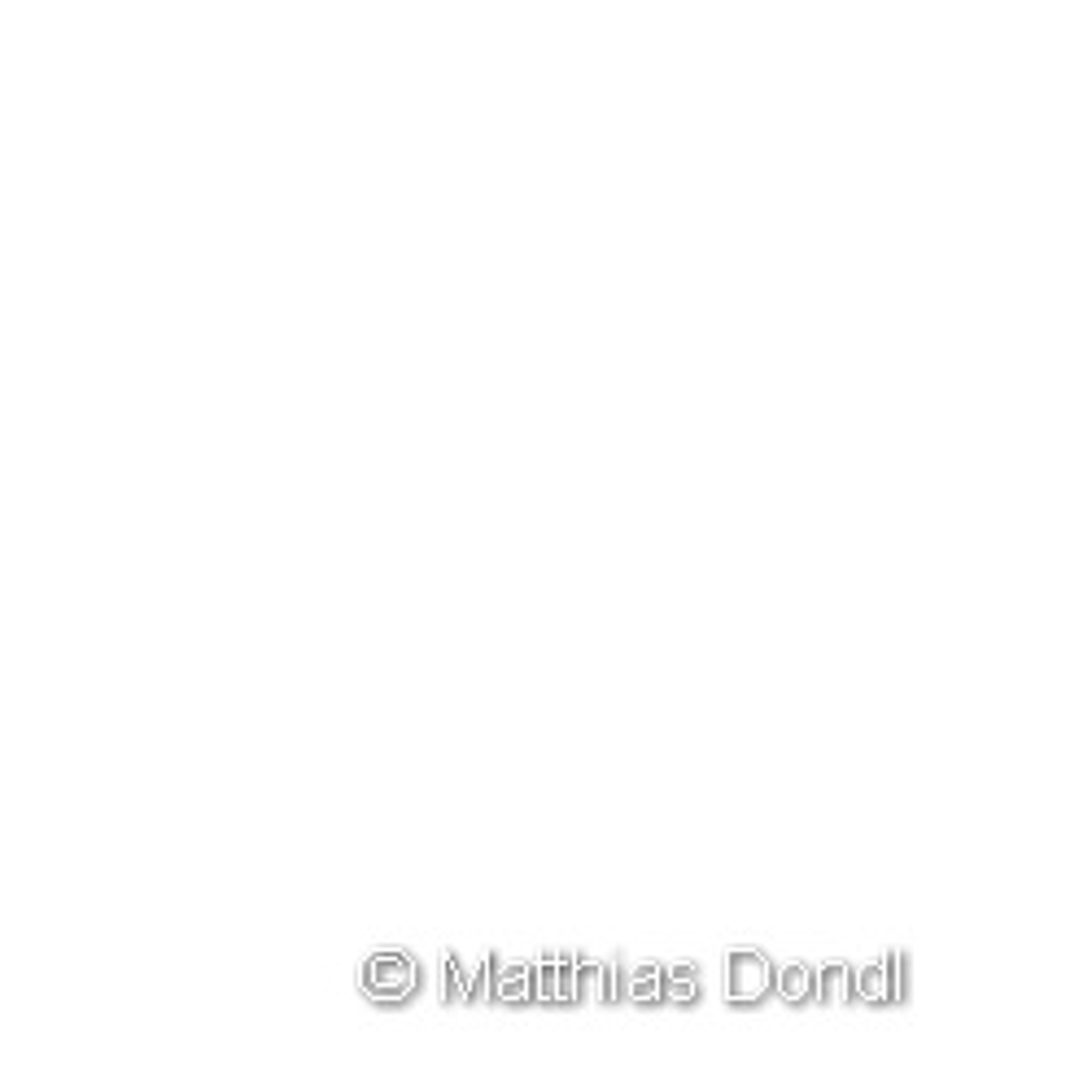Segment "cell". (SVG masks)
Here are the masks:
<instances>
[{
  "label": "cell",
  "mask_w": 1092,
  "mask_h": 1092,
  "mask_svg": "<svg viewBox=\"0 0 1092 1092\" xmlns=\"http://www.w3.org/2000/svg\"><path fill=\"white\" fill-rule=\"evenodd\" d=\"M442 996L451 1005H464L468 1001V975H464V962L455 953L442 957Z\"/></svg>",
  "instance_id": "8"
},
{
  "label": "cell",
  "mask_w": 1092,
  "mask_h": 1092,
  "mask_svg": "<svg viewBox=\"0 0 1092 1092\" xmlns=\"http://www.w3.org/2000/svg\"><path fill=\"white\" fill-rule=\"evenodd\" d=\"M664 996L678 1005H695L700 1001V970L695 966H669L664 970Z\"/></svg>",
  "instance_id": "5"
},
{
  "label": "cell",
  "mask_w": 1092,
  "mask_h": 1092,
  "mask_svg": "<svg viewBox=\"0 0 1092 1092\" xmlns=\"http://www.w3.org/2000/svg\"><path fill=\"white\" fill-rule=\"evenodd\" d=\"M852 992L870 1005H883L887 1001V979H883V966H865V970H852Z\"/></svg>",
  "instance_id": "9"
},
{
  "label": "cell",
  "mask_w": 1092,
  "mask_h": 1092,
  "mask_svg": "<svg viewBox=\"0 0 1092 1092\" xmlns=\"http://www.w3.org/2000/svg\"><path fill=\"white\" fill-rule=\"evenodd\" d=\"M621 992H625V970H621V962L599 966V970H595V1001H599V1005H612V1001H621Z\"/></svg>",
  "instance_id": "11"
},
{
  "label": "cell",
  "mask_w": 1092,
  "mask_h": 1092,
  "mask_svg": "<svg viewBox=\"0 0 1092 1092\" xmlns=\"http://www.w3.org/2000/svg\"><path fill=\"white\" fill-rule=\"evenodd\" d=\"M883 979H887V1001H904V996H909V957L887 953L883 957Z\"/></svg>",
  "instance_id": "10"
},
{
  "label": "cell",
  "mask_w": 1092,
  "mask_h": 1092,
  "mask_svg": "<svg viewBox=\"0 0 1092 1092\" xmlns=\"http://www.w3.org/2000/svg\"><path fill=\"white\" fill-rule=\"evenodd\" d=\"M625 992H629V1001H638V1005H655V1001H664V970H655V966H638L634 975H625Z\"/></svg>",
  "instance_id": "4"
},
{
  "label": "cell",
  "mask_w": 1092,
  "mask_h": 1092,
  "mask_svg": "<svg viewBox=\"0 0 1092 1092\" xmlns=\"http://www.w3.org/2000/svg\"><path fill=\"white\" fill-rule=\"evenodd\" d=\"M773 988V966L760 953H734L726 962V996L734 1005H752Z\"/></svg>",
  "instance_id": "2"
},
{
  "label": "cell",
  "mask_w": 1092,
  "mask_h": 1092,
  "mask_svg": "<svg viewBox=\"0 0 1092 1092\" xmlns=\"http://www.w3.org/2000/svg\"><path fill=\"white\" fill-rule=\"evenodd\" d=\"M778 992L792 1005H800V1001H809V996L818 992V975H813L809 966H786L782 975H778Z\"/></svg>",
  "instance_id": "7"
},
{
  "label": "cell",
  "mask_w": 1092,
  "mask_h": 1092,
  "mask_svg": "<svg viewBox=\"0 0 1092 1092\" xmlns=\"http://www.w3.org/2000/svg\"><path fill=\"white\" fill-rule=\"evenodd\" d=\"M419 988V966L406 953H376L363 966V992L372 1001H406Z\"/></svg>",
  "instance_id": "1"
},
{
  "label": "cell",
  "mask_w": 1092,
  "mask_h": 1092,
  "mask_svg": "<svg viewBox=\"0 0 1092 1092\" xmlns=\"http://www.w3.org/2000/svg\"><path fill=\"white\" fill-rule=\"evenodd\" d=\"M577 970H582V957H573V953L556 957V1001L560 1005L577 1001Z\"/></svg>",
  "instance_id": "12"
},
{
  "label": "cell",
  "mask_w": 1092,
  "mask_h": 1092,
  "mask_svg": "<svg viewBox=\"0 0 1092 1092\" xmlns=\"http://www.w3.org/2000/svg\"><path fill=\"white\" fill-rule=\"evenodd\" d=\"M490 970H494V957H485L481 970L468 979V1001H481V996H490Z\"/></svg>",
  "instance_id": "14"
},
{
  "label": "cell",
  "mask_w": 1092,
  "mask_h": 1092,
  "mask_svg": "<svg viewBox=\"0 0 1092 1092\" xmlns=\"http://www.w3.org/2000/svg\"><path fill=\"white\" fill-rule=\"evenodd\" d=\"M818 992H822V1001H826V1005H848V1001H857V992H852V970H848V966L822 970V975H818Z\"/></svg>",
  "instance_id": "6"
},
{
  "label": "cell",
  "mask_w": 1092,
  "mask_h": 1092,
  "mask_svg": "<svg viewBox=\"0 0 1092 1092\" xmlns=\"http://www.w3.org/2000/svg\"><path fill=\"white\" fill-rule=\"evenodd\" d=\"M529 979H533V996H537V1001H556V957H551V953L537 957L533 970H529Z\"/></svg>",
  "instance_id": "13"
},
{
  "label": "cell",
  "mask_w": 1092,
  "mask_h": 1092,
  "mask_svg": "<svg viewBox=\"0 0 1092 1092\" xmlns=\"http://www.w3.org/2000/svg\"><path fill=\"white\" fill-rule=\"evenodd\" d=\"M490 996L503 1005H524L533 1001V979H529V966H503L494 957V970H490Z\"/></svg>",
  "instance_id": "3"
}]
</instances>
